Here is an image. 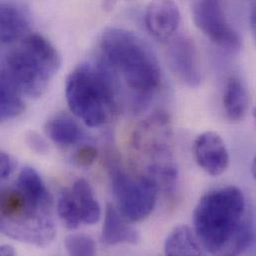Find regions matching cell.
Listing matches in <instances>:
<instances>
[{
    "mask_svg": "<svg viewBox=\"0 0 256 256\" xmlns=\"http://www.w3.org/2000/svg\"><path fill=\"white\" fill-rule=\"evenodd\" d=\"M65 248L70 256H92L96 254V244L86 234H70L65 238Z\"/></svg>",
    "mask_w": 256,
    "mask_h": 256,
    "instance_id": "obj_20",
    "label": "cell"
},
{
    "mask_svg": "<svg viewBox=\"0 0 256 256\" xmlns=\"http://www.w3.org/2000/svg\"><path fill=\"white\" fill-rule=\"evenodd\" d=\"M140 240L138 232L128 224L127 220L120 214V212L108 204L106 208L105 220L101 234V242L107 246H117L120 244H136Z\"/></svg>",
    "mask_w": 256,
    "mask_h": 256,
    "instance_id": "obj_11",
    "label": "cell"
},
{
    "mask_svg": "<svg viewBox=\"0 0 256 256\" xmlns=\"http://www.w3.org/2000/svg\"><path fill=\"white\" fill-rule=\"evenodd\" d=\"M65 95L71 112L92 128L106 125L118 111V80L102 62L78 65L66 80Z\"/></svg>",
    "mask_w": 256,
    "mask_h": 256,
    "instance_id": "obj_3",
    "label": "cell"
},
{
    "mask_svg": "<svg viewBox=\"0 0 256 256\" xmlns=\"http://www.w3.org/2000/svg\"><path fill=\"white\" fill-rule=\"evenodd\" d=\"M15 168L14 160L6 152L0 150V180L7 178Z\"/></svg>",
    "mask_w": 256,
    "mask_h": 256,
    "instance_id": "obj_23",
    "label": "cell"
},
{
    "mask_svg": "<svg viewBox=\"0 0 256 256\" xmlns=\"http://www.w3.org/2000/svg\"><path fill=\"white\" fill-rule=\"evenodd\" d=\"M61 66V57L53 44L39 34H30L19 50L9 55L3 74L22 95L38 98Z\"/></svg>",
    "mask_w": 256,
    "mask_h": 256,
    "instance_id": "obj_5",
    "label": "cell"
},
{
    "mask_svg": "<svg viewBox=\"0 0 256 256\" xmlns=\"http://www.w3.org/2000/svg\"><path fill=\"white\" fill-rule=\"evenodd\" d=\"M115 1H116V0H106L107 4H110V5H111L113 2H115Z\"/></svg>",
    "mask_w": 256,
    "mask_h": 256,
    "instance_id": "obj_26",
    "label": "cell"
},
{
    "mask_svg": "<svg viewBox=\"0 0 256 256\" xmlns=\"http://www.w3.org/2000/svg\"><path fill=\"white\" fill-rule=\"evenodd\" d=\"M59 216L68 230H77L81 224V218L70 190H64L58 200Z\"/></svg>",
    "mask_w": 256,
    "mask_h": 256,
    "instance_id": "obj_19",
    "label": "cell"
},
{
    "mask_svg": "<svg viewBox=\"0 0 256 256\" xmlns=\"http://www.w3.org/2000/svg\"><path fill=\"white\" fill-rule=\"evenodd\" d=\"M196 234L186 226L174 228L166 236L164 244L166 256H202L204 250Z\"/></svg>",
    "mask_w": 256,
    "mask_h": 256,
    "instance_id": "obj_15",
    "label": "cell"
},
{
    "mask_svg": "<svg viewBox=\"0 0 256 256\" xmlns=\"http://www.w3.org/2000/svg\"><path fill=\"white\" fill-rule=\"evenodd\" d=\"M26 13L16 5L0 3V41L10 43L21 38L27 31Z\"/></svg>",
    "mask_w": 256,
    "mask_h": 256,
    "instance_id": "obj_13",
    "label": "cell"
},
{
    "mask_svg": "<svg viewBox=\"0 0 256 256\" xmlns=\"http://www.w3.org/2000/svg\"><path fill=\"white\" fill-rule=\"evenodd\" d=\"M110 176L118 210L127 220L140 222L152 212L158 188L152 176L134 178L123 170L113 166Z\"/></svg>",
    "mask_w": 256,
    "mask_h": 256,
    "instance_id": "obj_6",
    "label": "cell"
},
{
    "mask_svg": "<svg viewBox=\"0 0 256 256\" xmlns=\"http://www.w3.org/2000/svg\"><path fill=\"white\" fill-rule=\"evenodd\" d=\"M102 60L122 78L132 93L134 105L144 106L160 86L158 61L148 45L134 32L119 27L106 29L100 38Z\"/></svg>",
    "mask_w": 256,
    "mask_h": 256,
    "instance_id": "obj_2",
    "label": "cell"
},
{
    "mask_svg": "<svg viewBox=\"0 0 256 256\" xmlns=\"http://www.w3.org/2000/svg\"><path fill=\"white\" fill-rule=\"evenodd\" d=\"M192 18L196 26L218 46L232 52L240 49V36L228 23L222 0H196Z\"/></svg>",
    "mask_w": 256,
    "mask_h": 256,
    "instance_id": "obj_7",
    "label": "cell"
},
{
    "mask_svg": "<svg viewBox=\"0 0 256 256\" xmlns=\"http://www.w3.org/2000/svg\"><path fill=\"white\" fill-rule=\"evenodd\" d=\"M70 192L78 208L82 224L88 226L97 224L101 218V208L91 184L85 178H78Z\"/></svg>",
    "mask_w": 256,
    "mask_h": 256,
    "instance_id": "obj_12",
    "label": "cell"
},
{
    "mask_svg": "<svg viewBox=\"0 0 256 256\" xmlns=\"http://www.w3.org/2000/svg\"><path fill=\"white\" fill-rule=\"evenodd\" d=\"M45 132L53 142L61 146H73L83 138V130L78 123L66 114H59L49 120Z\"/></svg>",
    "mask_w": 256,
    "mask_h": 256,
    "instance_id": "obj_14",
    "label": "cell"
},
{
    "mask_svg": "<svg viewBox=\"0 0 256 256\" xmlns=\"http://www.w3.org/2000/svg\"><path fill=\"white\" fill-rule=\"evenodd\" d=\"M98 158V150L92 144H86L81 146L76 154H75V162L77 164L81 166H92Z\"/></svg>",
    "mask_w": 256,
    "mask_h": 256,
    "instance_id": "obj_21",
    "label": "cell"
},
{
    "mask_svg": "<svg viewBox=\"0 0 256 256\" xmlns=\"http://www.w3.org/2000/svg\"><path fill=\"white\" fill-rule=\"evenodd\" d=\"M24 110L22 94L2 73L0 75V123L18 117Z\"/></svg>",
    "mask_w": 256,
    "mask_h": 256,
    "instance_id": "obj_18",
    "label": "cell"
},
{
    "mask_svg": "<svg viewBox=\"0 0 256 256\" xmlns=\"http://www.w3.org/2000/svg\"><path fill=\"white\" fill-rule=\"evenodd\" d=\"M224 107L232 121H240L244 117L248 108V94L240 79L232 78L228 81L224 96Z\"/></svg>",
    "mask_w": 256,
    "mask_h": 256,
    "instance_id": "obj_17",
    "label": "cell"
},
{
    "mask_svg": "<svg viewBox=\"0 0 256 256\" xmlns=\"http://www.w3.org/2000/svg\"><path fill=\"white\" fill-rule=\"evenodd\" d=\"M0 232L21 242L46 248L56 236L52 206L33 202L17 188H0Z\"/></svg>",
    "mask_w": 256,
    "mask_h": 256,
    "instance_id": "obj_4",
    "label": "cell"
},
{
    "mask_svg": "<svg viewBox=\"0 0 256 256\" xmlns=\"http://www.w3.org/2000/svg\"><path fill=\"white\" fill-rule=\"evenodd\" d=\"M16 254L15 250L11 246H0V256H13Z\"/></svg>",
    "mask_w": 256,
    "mask_h": 256,
    "instance_id": "obj_24",
    "label": "cell"
},
{
    "mask_svg": "<svg viewBox=\"0 0 256 256\" xmlns=\"http://www.w3.org/2000/svg\"><path fill=\"white\" fill-rule=\"evenodd\" d=\"M194 226L200 244L212 254H242L254 240L246 198L236 186L222 188L204 196L194 212Z\"/></svg>",
    "mask_w": 256,
    "mask_h": 256,
    "instance_id": "obj_1",
    "label": "cell"
},
{
    "mask_svg": "<svg viewBox=\"0 0 256 256\" xmlns=\"http://www.w3.org/2000/svg\"><path fill=\"white\" fill-rule=\"evenodd\" d=\"M16 188L37 204L52 206L48 190L35 168L31 166L23 168L18 176Z\"/></svg>",
    "mask_w": 256,
    "mask_h": 256,
    "instance_id": "obj_16",
    "label": "cell"
},
{
    "mask_svg": "<svg viewBox=\"0 0 256 256\" xmlns=\"http://www.w3.org/2000/svg\"><path fill=\"white\" fill-rule=\"evenodd\" d=\"M180 12L174 0H152L144 12V24L148 33L158 41H166L176 32Z\"/></svg>",
    "mask_w": 256,
    "mask_h": 256,
    "instance_id": "obj_10",
    "label": "cell"
},
{
    "mask_svg": "<svg viewBox=\"0 0 256 256\" xmlns=\"http://www.w3.org/2000/svg\"><path fill=\"white\" fill-rule=\"evenodd\" d=\"M250 25L252 28V31L256 30V9L254 7H252V13H250Z\"/></svg>",
    "mask_w": 256,
    "mask_h": 256,
    "instance_id": "obj_25",
    "label": "cell"
},
{
    "mask_svg": "<svg viewBox=\"0 0 256 256\" xmlns=\"http://www.w3.org/2000/svg\"><path fill=\"white\" fill-rule=\"evenodd\" d=\"M198 164L214 176L224 174L230 164V154L222 138L214 132L200 134L194 142Z\"/></svg>",
    "mask_w": 256,
    "mask_h": 256,
    "instance_id": "obj_9",
    "label": "cell"
},
{
    "mask_svg": "<svg viewBox=\"0 0 256 256\" xmlns=\"http://www.w3.org/2000/svg\"><path fill=\"white\" fill-rule=\"evenodd\" d=\"M29 148L39 154H45L48 152V144L46 140L36 132H30L26 138Z\"/></svg>",
    "mask_w": 256,
    "mask_h": 256,
    "instance_id": "obj_22",
    "label": "cell"
},
{
    "mask_svg": "<svg viewBox=\"0 0 256 256\" xmlns=\"http://www.w3.org/2000/svg\"><path fill=\"white\" fill-rule=\"evenodd\" d=\"M172 71L186 86L196 88L202 81L198 53L194 41L186 36H178L172 41L168 51Z\"/></svg>",
    "mask_w": 256,
    "mask_h": 256,
    "instance_id": "obj_8",
    "label": "cell"
}]
</instances>
